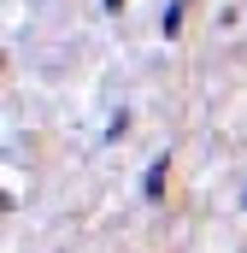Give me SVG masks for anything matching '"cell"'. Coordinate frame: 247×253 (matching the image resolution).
Instances as JSON below:
<instances>
[{
	"mask_svg": "<svg viewBox=\"0 0 247 253\" xmlns=\"http://www.w3.org/2000/svg\"><path fill=\"white\" fill-rule=\"evenodd\" d=\"M159 189H165V159H159V165L147 171V183H141V194H159Z\"/></svg>",
	"mask_w": 247,
	"mask_h": 253,
	"instance_id": "obj_1",
	"label": "cell"
}]
</instances>
